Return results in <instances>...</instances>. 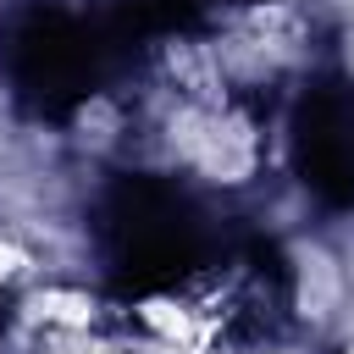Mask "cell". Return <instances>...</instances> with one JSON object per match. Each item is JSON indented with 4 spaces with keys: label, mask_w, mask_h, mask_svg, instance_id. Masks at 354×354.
<instances>
[{
    "label": "cell",
    "mask_w": 354,
    "mask_h": 354,
    "mask_svg": "<svg viewBox=\"0 0 354 354\" xmlns=\"http://www.w3.org/2000/svg\"><path fill=\"white\" fill-rule=\"evenodd\" d=\"M293 166L321 199L354 205V88L348 83H315L299 100Z\"/></svg>",
    "instance_id": "cell-3"
},
{
    "label": "cell",
    "mask_w": 354,
    "mask_h": 354,
    "mask_svg": "<svg viewBox=\"0 0 354 354\" xmlns=\"http://www.w3.org/2000/svg\"><path fill=\"white\" fill-rule=\"evenodd\" d=\"M0 61H6V77H11L17 100L33 116H66L105 83V72L122 55L111 50L100 22L88 28L61 6H28L6 28Z\"/></svg>",
    "instance_id": "cell-2"
},
{
    "label": "cell",
    "mask_w": 354,
    "mask_h": 354,
    "mask_svg": "<svg viewBox=\"0 0 354 354\" xmlns=\"http://www.w3.org/2000/svg\"><path fill=\"white\" fill-rule=\"evenodd\" d=\"M6 321H11V293L0 288V332H6Z\"/></svg>",
    "instance_id": "cell-4"
},
{
    "label": "cell",
    "mask_w": 354,
    "mask_h": 354,
    "mask_svg": "<svg viewBox=\"0 0 354 354\" xmlns=\"http://www.w3.org/2000/svg\"><path fill=\"white\" fill-rule=\"evenodd\" d=\"M111 282L122 293H160L188 277L205 254V232L188 199L155 177H116L100 205Z\"/></svg>",
    "instance_id": "cell-1"
}]
</instances>
